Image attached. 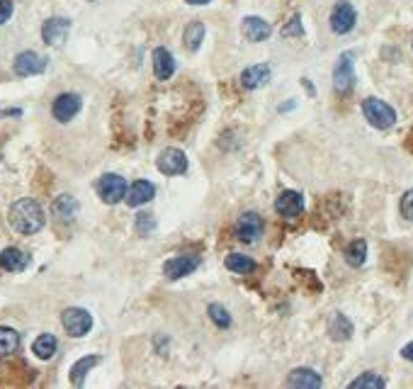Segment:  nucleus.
Returning <instances> with one entry per match:
<instances>
[{
  "mask_svg": "<svg viewBox=\"0 0 413 389\" xmlns=\"http://www.w3.org/2000/svg\"><path fill=\"white\" fill-rule=\"evenodd\" d=\"M8 219H10V226L22 236H32L37 231L44 229V209L37 200L32 198H22L17 202H12L10 212H8Z\"/></svg>",
  "mask_w": 413,
  "mask_h": 389,
  "instance_id": "f257e3e1",
  "label": "nucleus"
},
{
  "mask_svg": "<svg viewBox=\"0 0 413 389\" xmlns=\"http://www.w3.org/2000/svg\"><path fill=\"white\" fill-rule=\"evenodd\" d=\"M362 112H364V120L370 122L372 126H377V129H389V126L397 124V110L379 98L364 100Z\"/></svg>",
  "mask_w": 413,
  "mask_h": 389,
  "instance_id": "f03ea898",
  "label": "nucleus"
},
{
  "mask_svg": "<svg viewBox=\"0 0 413 389\" xmlns=\"http://www.w3.org/2000/svg\"><path fill=\"white\" fill-rule=\"evenodd\" d=\"M61 323H64V329L68 336H73V338H83L88 331L93 329V317H90L88 309L68 307L64 314H61Z\"/></svg>",
  "mask_w": 413,
  "mask_h": 389,
  "instance_id": "7ed1b4c3",
  "label": "nucleus"
},
{
  "mask_svg": "<svg viewBox=\"0 0 413 389\" xmlns=\"http://www.w3.org/2000/svg\"><path fill=\"white\" fill-rule=\"evenodd\" d=\"M156 165H158V170H161L163 176H183V173L187 170V156H185V151H183V148L168 146V148H163V151L158 154Z\"/></svg>",
  "mask_w": 413,
  "mask_h": 389,
  "instance_id": "20e7f679",
  "label": "nucleus"
},
{
  "mask_svg": "<svg viewBox=\"0 0 413 389\" xmlns=\"http://www.w3.org/2000/svg\"><path fill=\"white\" fill-rule=\"evenodd\" d=\"M98 195L105 204H117L126 198V180L114 173H105L98 180Z\"/></svg>",
  "mask_w": 413,
  "mask_h": 389,
  "instance_id": "39448f33",
  "label": "nucleus"
},
{
  "mask_svg": "<svg viewBox=\"0 0 413 389\" xmlns=\"http://www.w3.org/2000/svg\"><path fill=\"white\" fill-rule=\"evenodd\" d=\"M263 219L256 212H243L236 222V236H239L243 243H258L263 236Z\"/></svg>",
  "mask_w": 413,
  "mask_h": 389,
  "instance_id": "423d86ee",
  "label": "nucleus"
},
{
  "mask_svg": "<svg viewBox=\"0 0 413 389\" xmlns=\"http://www.w3.org/2000/svg\"><path fill=\"white\" fill-rule=\"evenodd\" d=\"M355 23H358V12H355V8L350 5L348 0L336 3V8L331 10V29L333 32L348 34L350 29L355 27Z\"/></svg>",
  "mask_w": 413,
  "mask_h": 389,
  "instance_id": "0eeeda50",
  "label": "nucleus"
},
{
  "mask_svg": "<svg viewBox=\"0 0 413 389\" xmlns=\"http://www.w3.org/2000/svg\"><path fill=\"white\" fill-rule=\"evenodd\" d=\"M81 107H83V100H81V95H76V93H61L59 98L54 100V105H51V115H54V120H59V122H71L73 117L81 112Z\"/></svg>",
  "mask_w": 413,
  "mask_h": 389,
  "instance_id": "6e6552de",
  "label": "nucleus"
},
{
  "mask_svg": "<svg viewBox=\"0 0 413 389\" xmlns=\"http://www.w3.org/2000/svg\"><path fill=\"white\" fill-rule=\"evenodd\" d=\"M71 32V20L68 17H49L42 25V39L49 46H61Z\"/></svg>",
  "mask_w": 413,
  "mask_h": 389,
  "instance_id": "1a4fd4ad",
  "label": "nucleus"
},
{
  "mask_svg": "<svg viewBox=\"0 0 413 389\" xmlns=\"http://www.w3.org/2000/svg\"><path fill=\"white\" fill-rule=\"evenodd\" d=\"M355 83V61L353 54H343L336 64V71H333V85H336L338 93H348Z\"/></svg>",
  "mask_w": 413,
  "mask_h": 389,
  "instance_id": "9d476101",
  "label": "nucleus"
},
{
  "mask_svg": "<svg viewBox=\"0 0 413 389\" xmlns=\"http://www.w3.org/2000/svg\"><path fill=\"white\" fill-rule=\"evenodd\" d=\"M15 73L20 78H27V76H37L46 68V59L39 56L37 51H22V54L15 56V64H12Z\"/></svg>",
  "mask_w": 413,
  "mask_h": 389,
  "instance_id": "9b49d317",
  "label": "nucleus"
},
{
  "mask_svg": "<svg viewBox=\"0 0 413 389\" xmlns=\"http://www.w3.org/2000/svg\"><path fill=\"white\" fill-rule=\"evenodd\" d=\"M275 209H278V214L284 217V219H297V217L304 212V198H302V192L284 190L278 198V202H275Z\"/></svg>",
  "mask_w": 413,
  "mask_h": 389,
  "instance_id": "f8f14e48",
  "label": "nucleus"
},
{
  "mask_svg": "<svg viewBox=\"0 0 413 389\" xmlns=\"http://www.w3.org/2000/svg\"><path fill=\"white\" fill-rule=\"evenodd\" d=\"M197 265H200V258L197 256H178L163 265V273L168 280H180L185 278V275H190Z\"/></svg>",
  "mask_w": 413,
  "mask_h": 389,
  "instance_id": "ddd939ff",
  "label": "nucleus"
},
{
  "mask_svg": "<svg viewBox=\"0 0 413 389\" xmlns=\"http://www.w3.org/2000/svg\"><path fill=\"white\" fill-rule=\"evenodd\" d=\"M29 265V256L20 248L10 246V248H3L0 251V268L5 273H22V270Z\"/></svg>",
  "mask_w": 413,
  "mask_h": 389,
  "instance_id": "4468645a",
  "label": "nucleus"
},
{
  "mask_svg": "<svg viewBox=\"0 0 413 389\" xmlns=\"http://www.w3.org/2000/svg\"><path fill=\"white\" fill-rule=\"evenodd\" d=\"M156 195V187L148 180H136L131 187H126V204L129 207H142V204L151 202Z\"/></svg>",
  "mask_w": 413,
  "mask_h": 389,
  "instance_id": "2eb2a0df",
  "label": "nucleus"
},
{
  "mask_svg": "<svg viewBox=\"0 0 413 389\" xmlns=\"http://www.w3.org/2000/svg\"><path fill=\"white\" fill-rule=\"evenodd\" d=\"M241 32H243V37L248 39V42H265L267 37H270V25L263 20V17H245L243 25H241Z\"/></svg>",
  "mask_w": 413,
  "mask_h": 389,
  "instance_id": "dca6fc26",
  "label": "nucleus"
},
{
  "mask_svg": "<svg viewBox=\"0 0 413 389\" xmlns=\"http://www.w3.org/2000/svg\"><path fill=\"white\" fill-rule=\"evenodd\" d=\"M267 81H270V66H267V64H256V66H248L241 73V83H243V88L248 90L263 88Z\"/></svg>",
  "mask_w": 413,
  "mask_h": 389,
  "instance_id": "f3484780",
  "label": "nucleus"
},
{
  "mask_svg": "<svg viewBox=\"0 0 413 389\" xmlns=\"http://www.w3.org/2000/svg\"><path fill=\"white\" fill-rule=\"evenodd\" d=\"M153 73H156L158 81H168L170 76L175 73V59L168 49L158 46L153 49Z\"/></svg>",
  "mask_w": 413,
  "mask_h": 389,
  "instance_id": "a211bd4d",
  "label": "nucleus"
},
{
  "mask_svg": "<svg viewBox=\"0 0 413 389\" xmlns=\"http://www.w3.org/2000/svg\"><path fill=\"white\" fill-rule=\"evenodd\" d=\"M287 384L289 387H299V389H319L323 382H321L319 373H314L311 367H297V370L289 373Z\"/></svg>",
  "mask_w": 413,
  "mask_h": 389,
  "instance_id": "6ab92c4d",
  "label": "nucleus"
},
{
  "mask_svg": "<svg viewBox=\"0 0 413 389\" xmlns=\"http://www.w3.org/2000/svg\"><path fill=\"white\" fill-rule=\"evenodd\" d=\"M51 212H54L56 222H64V224H68V222H73V217H76L78 202L71 198V195H59V198L54 200V207H51Z\"/></svg>",
  "mask_w": 413,
  "mask_h": 389,
  "instance_id": "aec40b11",
  "label": "nucleus"
},
{
  "mask_svg": "<svg viewBox=\"0 0 413 389\" xmlns=\"http://www.w3.org/2000/svg\"><path fill=\"white\" fill-rule=\"evenodd\" d=\"M328 334H331L333 340H348L353 336V323L345 314L336 312L328 321Z\"/></svg>",
  "mask_w": 413,
  "mask_h": 389,
  "instance_id": "412c9836",
  "label": "nucleus"
},
{
  "mask_svg": "<svg viewBox=\"0 0 413 389\" xmlns=\"http://www.w3.org/2000/svg\"><path fill=\"white\" fill-rule=\"evenodd\" d=\"M56 348H59V343H56V338L51 334L37 336V340L32 343V353L39 358V360H51L54 353H56Z\"/></svg>",
  "mask_w": 413,
  "mask_h": 389,
  "instance_id": "4be33fe9",
  "label": "nucleus"
},
{
  "mask_svg": "<svg viewBox=\"0 0 413 389\" xmlns=\"http://www.w3.org/2000/svg\"><path fill=\"white\" fill-rule=\"evenodd\" d=\"M103 360L100 356H88V358H81V360L76 362V365L71 367V382L76 384V387H81L83 382H85V375L93 370L98 362Z\"/></svg>",
  "mask_w": 413,
  "mask_h": 389,
  "instance_id": "5701e85b",
  "label": "nucleus"
},
{
  "mask_svg": "<svg viewBox=\"0 0 413 389\" xmlns=\"http://www.w3.org/2000/svg\"><path fill=\"white\" fill-rule=\"evenodd\" d=\"M20 348V334L10 326H0V356L8 358Z\"/></svg>",
  "mask_w": 413,
  "mask_h": 389,
  "instance_id": "b1692460",
  "label": "nucleus"
},
{
  "mask_svg": "<svg viewBox=\"0 0 413 389\" xmlns=\"http://www.w3.org/2000/svg\"><path fill=\"white\" fill-rule=\"evenodd\" d=\"M224 265H226L231 273H239V275L253 273V270H256V260H250V258L243 256V253H231V256H226Z\"/></svg>",
  "mask_w": 413,
  "mask_h": 389,
  "instance_id": "393cba45",
  "label": "nucleus"
},
{
  "mask_svg": "<svg viewBox=\"0 0 413 389\" xmlns=\"http://www.w3.org/2000/svg\"><path fill=\"white\" fill-rule=\"evenodd\" d=\"M345 260H348V265H353V268H360V265L367 260V241H364V239H355V241L345 248Z\"/></svg>",
  "mask_w": 413,
  "mask_h": 389,
  "instance_id": "a878e982",
  "label": "nucleus"
},
{
  "mask_svg": "<svg viewBox=\"0 0 413 389\" xmlns=\"http://www.w3.org/2000/svg\"><path fill=\"white\" fill-rule=\"evenodd\" d=\"M183 42H185V49L197 51L204 42V25L202 23H190L185 27V34H183Z\"/></svg>",
  "mask_w": 413,
  "mask_h": 389,
  "instance_id": "bb28decb",
  "label": "nucleus"
},
{
  "mask_svg": "<svg viewBox=\"0 0 413 389\" xmlns=\"http://www.w3.org/2000/svg\"><path fill=\"white\" fill-rule=\"evenodd\" d=\"M364 387L382 389V387H386V379L379 377L377 373H364V375H360L358 379H353V382H350V389H364Z\"/></svg>",
  "mask_w": 413,
  "mask_h": 389,
  "instance_id": "cd10ccee",
  "label": "nucleus"
},
{
  "mask_svg": "<svg viewBox=\"0 0 413 389\" xmlns=\"http://www.w3.org/2000/svg\"><path fill=\"white\" fill-rule=\"evenodd\" d=\"M206 312H209V319L217 323L219 329H228V326H231V314L226 312V307H222V304H209Z\"/></svg>",
  "mask_w": 413,
  "mask_h": 389,
  "instance_id": "c85d7f7f",
  "label": "nucleus"
},
{
  "mask_svg": "<svg viewBox=\"0 0 413 389\" xmlns=\"http://www.w3.org/2000/svg\"><path fill=\"white\" fill-rule=\"evenodd\" d=\"M156 229V219H153V214H148V212H144V214H139L136 217V231L142 236H146L148 231H153Z\"/></svg>",
  "mask_w": 413,
  "mask_h": 389,
  "instance_id": "c756f323",
  "label": "nucleus"
},
{
  "mask_svg": "<svg viewBox=\"0 0 413 389\" xmlns=\"http://www.w3.org/2000/svg\"><path fill=\"white\" fill-rule=\"evenodd\" d=\"M302 34H304V29H302V17L292 15V20L282 27V37H302Z\"/></svg>",
  "mask_w": 413,
  "mask_h": 389,
  "instance_id": "7c9ffc66",
  "label": "nucleus"
},
{
  "mask_svg": "<svg viewBox=\"0 0 413 389\" xmlns=\"http://www.w3.org/2000/svg\"><path fill=\"white\" fill-rule=\"evenodd\" d=\"M401 214L406 217V219L413 222V190L403 192V198H401Z\"/></svg>",
  "mask_w": 413,
  "mask_h": 389,
  "instance_id": "2f4dec72",
  "label": "nucleus"
},
{
  "mask_svg": "<svg viewBox=\"0 0 413 389\" xmlns=\"http://www.w3.org/2000/svg\"><path fill=\"white\" fill-rule=\"evenodd\" d=\"M12 10H15V8H12L10 0H0V25H5L8 20H10Z\"/></svg>",
  "mask_w": 413,
  "mask_h": 389,
  "instance_id": "473e14b6",
  "label": "nucleus"
},
{
  "mask_svg": "<svg viewBox=\"0 0 413 389\" xmlns=\"http://www.w3.org/2000/svg\"><path fill=\"white\" fill-rule=\"evenodd\" d=\"M401 356H403V358H406V360H413V343L403 345V351H401Z\"/></svg>",
  "mask_w": 413,
  "mask_h": 389,
  "instance_id": "72a5a7b5",
  "label": "nucleus"
},
{
  "mask_svg": "<svg viewBox=\"0 0 413 389\" xmlns=\"http://www.w3.org/2000/svg\"><path fill=\"white\" fill-rule=\"evenodd\" d=\"M22 110H3L0 112V117H20Z\"/></svg>",
  "mask_w": 413,
  "mask_h": 389,
  "instance_id": "f704fd0d",
  "label": "nucleus"
},
{
  "mask_svg": "<svg viewBox=\"0 0 413 389\" xmlns=\"http://www.w3.org/2000/svg\"><path fill=\"white\" fill-rule=\"evenodd\" d=\"M187 3H190V5H206L209 0H187Z\"/></svg>",
  "mask_w": 413,
  "mask_h": 389,
  "instance_id": "c9c22d12",
  "label": "nucleus"
}]
</instances>
